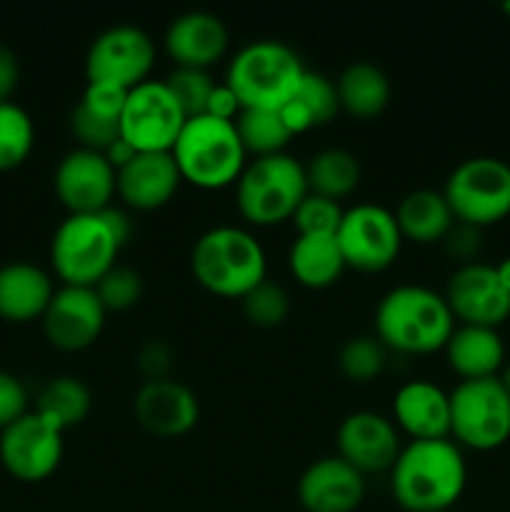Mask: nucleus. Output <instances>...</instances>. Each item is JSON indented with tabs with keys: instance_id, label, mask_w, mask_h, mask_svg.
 <instances>
[{
	"instance_id": "79ce46f5",
	"label": "nucleus",
	"mask_w": 510,
	"mask_h": 512,
	"mask_svg": "<svg viewBox=\"0 0 510 512\" xmlns=\"http://www.w3.org/2000/svg\"><path fill=\"white\" fill-rule=\"evenodd\" d=\"M240 110H243V105H240L238 95L230 90V85L228 83L215 85L213 95H210V100H208V110H205V113L215 115V118H223V120H235L240 115Z\"/></svg>"
},
{
	"instance_id": "de8ad7c7",
	"label": "nucleus",
	"mask_w": 510,
	"mask_h": 512,
	"mask_svg": "<svg viewBox=\"0 0 510 512\" xmlns=\"http://www.w3.org/2000/svg\"><path fill=\"white\" fill-rule=\"evenodd\" d=\"M500 383H503L505 393H508V395H510V363H508V365H505L503 375H500Z\"/></svg>"
},
{
	"instance_id": "c03bdc74",
	"label": "nucleus",
	"mask_w": 510,
	"mask_h": 512,
	"mask_svg": "<svg viewBox=\"0 0 510 512\" xmlns=\"http://www.w3.org/2000/svg\"><path fill=\"white\" fill-rule=\"evenodd\" d=\"M98 213L100 218L110 225V230H113V235L118 238V243H128L130 235H133V220H130V215L125 213L123 208H115V205H108V208L98 210Z\"/></svg>"
},
{
	"instance_id": "a211bd4d",
	"label": "nucleus",
	"mask_w": 510,
	"mask_h": 512,
	"mask_svg": "<svg viewBox=\"0 0 510 512\" xmlns=\"http://www.w3.org/2000/svg\"><path fill=\"white\" fill-rule=\"evenodd\" d=\"M363 495V473L340 455L313 460L298 480V500L308 512H353Z\"/></svg>"
},
{
	"instance_id": "58836bf2",
	"label": "nucleus",
	"mask_w": 510,
	"mask_h": 512,
	"mask_svg": "<svg viewBox=\"0 0 510 512\" xmlns=\"http://www.w3.org/2000/svg\"><path fill=\"white\" fill-rule=\"evenodd\" d=\"M440 243H443L445 253H448L450 258L460 260V265L475 263L478 253L483 250V228L455 218L453 223H450V228L445 230Z\"/></svg>"
},
{
	"instance_id": "ea45409f",
	"label": "nucleus",
	"mask_w": 510,
	"mask_h": 512,
	"mask_svg": "<svg viewBox=\"0 0 510 512\" xmlns=\"http://www.w3.org/2000/svg\"><path fill=\"white\" fill-rule=\"evenodd\" d=\"M25 405H28L25 385L20 383L15 375L0 370V428H8L13 420H18L20 415L28 413Z\"/></svg>"
},
{
	"instance_id": "37998d69",
	"label": "nucleus",
	"mask_w": 510,
	"mask_h": 512,
	"mask_svg": "<svg viewBox=\"0 0 510 512\" xmlns=\"http://www.w3.org/2000/svg\"><path fill=\"white\" fill-rule=\"evenodd\" d=\"M20 78V65L18 55L8 48V45H0V103L8 100V95L13 93L15 85Z\"/></svg>"
},
{
	"instance_id": "393cba45",
	"label": "nucleus",
	"mask_w": 510,
	"mask_h": 512,
	"mask_svg": "<svg viewBox=\"0 0 510 512\" xmlns=\"http://www.w3.org/2000/svg\"><path fill=\"white\" fill-rule=\"evenodd\" d=\"M290 273L308 288H328L348 268L335 233L298 235L288 253Z\"/></svg>"
},
{
	"instance_id": "c85d7f7f",
	"label": "nucleus",
	"mask_w": 510,
	"mask_h": 512,
	"mask_svg": "<svg viewBox=\"0 0 510 512\" xmlns=\"http://www.w3.org/2000/svg\"><path fill=\"white\" fill-rule=\"evenodd\" d=\"M90 408H93L90 388L75 375H55L38 390V398H35V413L43 415L58 430L83 423Z\"/></svg>"
},
{
	"instance_id": "4c0bfd02",
	"label": "nucleus",
	"mask_w": 510,
	"mask_h": 512,
	"mask_svg": "<svg viewBox=\"0 0 510 512\" xmlns=\"http://www.w3.org/2000/svg\"><path fill=\"white\" fill-rule=\"evenodd\" d=\"M345 210L340 208L338 200L325 198V195L310 193L300 200V205L293 213V223L298 228V235L308 233H338V225L343 220Z\"/></svg>"
},
{
	"instance_id": "0eeeda50",
	"label": "nucleus",
	"mask_w": 510,
	"mask_h": 512,
	"mask_svg": "<svg viewBox=\"0 0 510 512\" xmlns=\"http://www.w3.org/2000/svg\"><path fill=\"white\" fill-rule=\"evenodd\" d=\"M118 238L100 213H70L50 243V260L65 285H95L115 265Z\"/></svg>"
},
{
	"instance_id": "a18cd8bd",
	"label": "nucleus",
	"mask_w": 510,
	"mask_h": 512,
	"mask_svg": "<svg viewBox=\"0 0 510 512\" xmlns=\"http://www.w3.org/2000/svg\"><path fill=\"white\" fill-rule=\"evenodd\" d=\"M135 153H138V150H135L133 145L128 143V140L118 138V140H115L113 145H110L108 150H105V158H108V163L113 165L115 170H120V168H123L125 163H128L130 158H133Z\"/></svg>"
},
{
	"instance_id": "4468645a",
	"label": "nucleus",
	"mask_w": 510,
	"mask_h": 512,
	"mask_svg": "<svg viewBox=\"0 0 510 512\" xmlns=\"http://www.w3.org/2000/svg\"><path fill=\"white\" fill-rule=\"evenodd\" d=\"M445 300L455 318L468 325L498 328L510 315V293L500 283L495 265L465 263L453 270L445 288Z\"/></svg>"
},
{
	"instance_id": "473e14b6",
	"label": "nucleus",
	"mask_w": 510,
	"mask_h": 512,
	"mask_svg": "<svg viewBox=\"0 0 510 512\" xmlns=\"http://www.w3.org/2000/svg\"><path fill=\"white\" fill-rule=\"evenodd\" d=\"M33 120L20 105L0 103V170L15 168L33 148Z\"/></svg>"
},
{
	"instance_id": "8fccbe9b",
	"label": "nucleus",
	"mask_w": 510,
	"mask_h": 512,
	"mask_svg": "<svg viewBox=\"0 0 510 512\" xmlns=\"http://www.w3.org/2000/svg\"><path fill=\"white\" fill-rule=\"evenodd\" d=\"M438 512H450V510H438Z\"/></svg>"
},
{
	"instance_id": "1a4fd4ad",
	"label": "nucleus",
	"mask_w": 510,
	"mask_h": 512,
	"mask_svg": "<svg viewBox=\"0 0 510 512\" xmlns=\"http://www.w3.org/2000/svg\"><path fill=\"white\" fill-rule=\"evenodd\" d=\"M450 433L473 450H495L510 438V395L500 378L460 380L450 393Z\"/></svg>"
},
{
	"instance_id": "2eb2a0df",
	"label": "nucleus",
	"mask_w": 510,
	"mask_h": 512,
	"mask_svg": "<svg viewBox=\"0 0 510 512\" xmlns=\"http://www.w3.org/2000/svg\"><path fill=\"white\" fill-rule=\"evenodd\" d=\"M55 193L73 215L98 213L115 195V168L105 153L78 145L55 168Z\"/></svg>"
},
{
	"instance_id": "c9c22d12",
	"label": "nucleus",
	"mask_w": 510,
	"mask_h": 512,
	"mask_svg": "<svg viewBox=\"0 0 510 512\" xmlns=\"http://www.w3.org/2000/svg\"><path fill=\"white\" fill-rule=\"evenodd\" d=\"M243 313L250 323L260 325V328H275L288 318L290 298L278 283L265 278L263 283L243 295Z\"/></svg>"
},
{
	"instance_id": "423d86ee",
	"label": "nucleus",
	"mask_w": 510,
	"mask_h": 512,
	"mask_svg": "<svg viewBox=\"0 0 510 512\" xmlns=\"http://www.w3.org/2000/svg\"><path fill=\"white\" fill-rule=\"evenodd\" d=\"M305 195V165L288 153L250 160L235 180V203L240 215L255 225H275L293 218Z\"/></svg>"
},
{
	"instance_id": "6ab92c4d",
	"label": "nucleus",
	"mask_w": 510,
	"mask_h": 512,
	"mask_svg": "<svg viewBox=\"0 0 510 512\" xmlns=\"http://www.w3.org/2000/svg\"><path fill=\"white\" fill-rule=\"evenodd\" d=\"M138 423L160 438L183 435L198 423L200 403L193 390L173 378L145 380L133 400Z\"/></svg>"
},
{
	"instance_id": "ddd939ff",
	"label": "nucleus",
	"mask_w": 510,
	"mask_h": 512,
	"mask_svg": "<svg viewBox=\"0 0 510 512\" xmlns=\"http://www.w3.org/2000/svg\"><path fill=\"white\" fill-rule=\"evenodd\" d=\"M63 458V430L33 413H23L3 428L0 460L20 480H43Z\"/></svg>"
},
{
	"instance_id": "a878e982",
	"label": "nucleus",
	"mask_w": 510,
	"mask_h": 512,
	"mask_svg": "<svg viewBox=\"0 0 510 512\" xmlns=\"http://www.w3.org/2000/svg\"><path fill=\"white\" fill-rule=\"evenodd\" d=\"M395 220L403 238L415 240V243H435V240H443L455 215L443 190L418 188L400 198Z\"/></svg>"
},
{
	"instance_id": "2f4dec72",
	"label": "nucleus",
	"mask_w": 510,
	"mask_h": 512,
	"mask_svg": "<svg viewBox=\"0 0 510 512\" xmlns=\"http://www.w3.org/2000/svg\"><path fill=\"white\" fill-rule=\"evenodd\" d=\"M70 130H73L80 148L105 153L120 138V115L80 98L70 110Z\"/></svg>"
},
{
	"instance_id": "412c9836",
	"label": "nucleus",
	"mask_w": 510,
	"mask_h": 512,
	"mask_svg": "<svg viewBox=\"0 0 510 512\" xmlns=\"http://www.w3.org/2000/svg\"><path fill=\"white\" fill-rule=\"evenodd\" d=\"M165 50L185 68H208L228 50V28L208 10H188L170 20L165 30Z\"/></svg>"
},
{
	"instance_id": "20e7f679",
	"label": "nucleus",
	"mask_w": 510,
	"mask_h": 512,
	"mask_svg": "<svg viewBox=\"0 0 510 512\" xmlns=\"http://www.w3.org/2000/svg\"><path fill=\"white\" fill-rule=\"evenodd\" d=\"M305 65L280 40H253L233 55L225 83L243 108L280 110L295 98L305 78Z\"/></svg>"
},
{
	"instance_id": "7c9ffc66",
	"label": "nucleus",
	"mask_w": 510,
	"mask_h": 512,
	"mask_svg": "<svg viewBox=\"0 0 510 512\" xmlns=\"http://www.w3.org/2000/svg\"><path fill=\"white\" fill-rule=\"evenodd\" d=\"M235 130H238L245 153H253L255 158L283 153L288 140L293 138L280 110L268 108L240 110V115L235 118Z\"/></svg>"
},
{
	"instance_id": "b1692460",
	"label": "nucleus",
	"mask_w": 510,
	"mask_h": 512,
	"mask_svg": "<svg viewBox=\"0 0 510 512\" xmlns=\"http://www.w3.org/2000/svg\"><path fill=\"white\" fill-rule=\"evenodd\" d=\"M55 288L43 268L15 260L0 268V315L8 320H30L43 315Z\"/></svg>"
},
{
	"instance_id": "9d476101",
	"label": "nucleus",
	"mask_w": 510,
	"mask_h": 512,
	"mask_svg": "<svg viewBox=\"0 0 510 512\" xmlns=\"http://www.w3.org/2000/svg\"><path fill=\"white\" fill-rule=\"evenodd\" d=\"M155 63V45L143 28L118 23L98 33L85 55L88 83L115 85L130 90L148 80Z\"/></svg>"
},
{
	"instance_id": "f3484780",
	"label": "nucleus",
	"mask_w": 510,
	"mask_h": 512,
	"mask_svg": "<svg viewBox=\"0 0 510 512\" xmlns=\"http://www.w3.org/2000/svg\"><path fill=\"white\" fill-rule=\"evenodd\" d=\"M400 448L403 445L393 420L373 410H355L345 415L338 428V455L360 473L390 470Z\"/></svg>"
},
{
	"instance_id": "a19ab883",
	"label": "nucleus",
	"mask_w": 510,
	"mask_h": 512,
	"mask_svg": "<svg viewBox=\"0 0 510 512\" xmlns=\"http://www.w3.org/2000/svg\"><path fill=\"white\" fill-rule=\"evenodd\" d=\"M138 368L143 370V375L148 380L168 378L170 368V350L168 345L160 343V340H148L145 345H140L138 350Z\"/></svg>"
},
{
	"instance_id": "7ed1b4c3",
	"label": "nucleus",
	"mask_w": 510,
	"mask_h": 512,
	"mask_svg": "<svg viewBox=\"0 0 510 512\" xmlns=\"http://www.w3.org/2000/svg\"><path fill=\"white\" fill-rule=\"evenodd\" d=\"M190 268L210 293L243 298L265 280V250L253 233L238 225H215L193 245Z\"/></svg>"
},
{
	"instance_id": "72a5a7b5",
	"label": "nucleus",
	"mask_w": 510,
	"mask_h": 512,
	"mask_svg": "<svg viewBox=\"0 0 510 512\" xmlns=\"http://www.w3.org/2000/svg\"><path fill=\"white\" fill-rule=\"evenodd\" d=\"M388 348L378 335H353L343 343L338 353L340 370L355 383H365L383 373Z\"/></svg>"
},
{
	"instance_id": "e433bc0d",
	"label": "nucleus",
	"mask_w": 510,
	"mask_h": 512,
	"mask_svg": "<svg viewBox=\"0 0 510 512\" xmlns=\"http://www.w3.org/2000/svg\"><path fill=\"white\" fill-rule=\"evenodd\" d=\"M93 288L105 310H128L143 295V278L135 268L115 263Z\"/></svg>"
},
{
	"instance_id": "f704fd0d",
	"label": "nucleus",
	"mask_w": 510,
	"mask_h": 512,
	"mask_svg": "<svg viewBox=\"0 0 510 512\" xmlns=\"http://www.w3.org/2000/svg\"><path fill=\"white\" fill-rule=\"evenodd\" d=\"M163 80L183 108L185 118H195V115H203L208 110V100L215 90L208 70L175 65V70H170Z\"/></svg>"
},
{
	"instance_id": "4be33fe9",
	"label": "nucleus",
	"mask_w": 510,
	"mask_h": 512,
	"mask_svg": "<svg viewBox=\"0 0 510 512\" xmlns=\"http://www.w3.org/2000/svg\"><path fill=\"white\" fill-rule=\"evenodd\" d=\"M393 413L400 428L413 440H438L450 433V393L430 380H410L393 398Z\"/></svg>"
},
{
	"instance_id": "dca6fc26",
	"label": "nucleus",
	"mask_w": 510,
	"mask_h": 512,
	"mask_svg": "<svg viewBox=\"0 0 510 512\" xmlns=\"http://www.w3.org/2000/svg\"><path fill=\"white\" fill-rule=\"evenodd\" d=\"M105 315L108 310L93 285H63L45 308L43 328L55 348L80 350L98 340Z\"/></svg>"
},
{
	"instance_id": "f8f14e48",
	"label": "nucleus",
	"mask_w": 510,
	"mask_h": 512,
	"mask_svg": "<svg viewBox=\"0 0 510 512\" xmlns=\"http://www.w3.org/2000/svg\"><path fill=\"white\" fill-rule=\"evenodd\" d=\"M338 243L345 265L363 273H378L388 268L400 253L403 233L395 213L378 203H358L343 213L338 225Z\"/></svg>"
},
{
	"instance_id": "c756f323",
	"label": "nucleus",
	"mask_w": 510,
	"mask_h": 512,
	"mask_svg": "<svg viewBox=\"0 0 510 512\" xmlns=\"http://www.w3.org/2000/svg\"><path fill=\"white\" fill-rule=\"evenodd\" d=\"M305 180L310 193L325 195V198H345L353 193L360 183V163L350 150L325 148L315 153L305 165Z\"/></svg>"
},
{
	"instance_id": "39448f33",
	"label": "nucleus",
	"mask_w": 510,
	"mask_h": 512,
	"mask_svg": "<svg viewBox=\"0 0 510 512\" xmlns=\"http://www.w3.org/2000/svg\"><path fill=\"white\" fill-rule=\"evenodd\" d=\"M170 153L183 180L208 190L235 183L243 173L248 155L235 130V120L215 118L208 113L185 120Z\"/></svg>"
},
{
	"instance_id": "09e8293b",
	"label": "nucleus",
	"mask_w": 510,
	"mask_h": 512,
	"mask_svg": "<svg viewBox=\"0 0 510 512\" xmlns=\"http://www.w3.org/2000/svg\"><path fill=\"white\" fill-rule=\"evenodd\" d=\"M503 8H505V13H508V15H510V3H505V5H503Z\"/></svg>"
},
{
	"instance_id": "aec40b11",
	"label": "nucleus",
	"mask_w": 510,
	"mask_h": 512,
	"mask_svg": "<svg viewBox=\"0 0 510 512\" xmlns=\"http://www.w3.org/2000/svg\"><path fill=\"white\" fill-rule=\"evenodd\" d=\"M180 175L170 150H138L120 170H115V193L135 210H155L178 190Z\"/></svg>"
},
{
	"instance_id": "9b49d317",
	"label": "nucleus",
	"mask_w": 510,
	"mask_h": 512,
	"mask_svg": "<svg viewBox=\"0 0 510 512\" xmlns=\"http://www.w3.org/2000/svg\"><path fill=\"white\" fill-rule=\"evenodd\" d=\"M185 120L188 118L165 80L148 78L128 90L120 138L128 140L135 150H173Z\"/></svg>"
},
{
	"instance_id": "5701e85b",
	"label": "nucleus",
	"mask_w": 510,
	"mask_h": 512,
	"mask_svg": "<svg viewBox=\"0 0 510 512\" xmlns=\"http://www.w3.org/2000/svg\"><path fill=\"white\" fill-rule=\"evenodd\" d=\"M445 358L463 380L495 378L505 360V345L498 328L458 325L445 343Z\"/></svg>"
},
{
	"instance_id": "cd10ccee",
	"label": "nucleus",
	"mask_w": 510,
	"mask_h": 512,
	"mask_svg": "<svg viewBox=\"0 0 510 512\" xmlns=\"http://www.w3.org/2000/svg\"><path fill=\"white\" fill-rule=\"evenodd\" d=\"M338 110L340 100L333 80L325 78L323 73L308 70L303 83H300L298 93H295V98L280 108V115H283L290 133L298 135L315 128V125H325L328 120L335 118Z\"/></svg>"
},
{
	"instance_id": "f257e3e1",
	"label": "nucleus",
	"mask_w": 510,
	"mask_h": 512,
	"mask_svg": "<svg viewBox=\"0 0 510 512\" xmlns=\"http://www.w3.org/2000/svg\"><path fill=\"white\" fill-rule=\"evenodd\" d=\"M465 483V458L448 438L410 440L390 468L395 503L408 512L450 510L463 495Z\"/></svg>"
},
{
	"instance_id": "bb28decb",
	"label": "nucleus",
	"mask_w": 510,
	"mask_h": 512,
	"mask_svg": "<svg viewBox=\"0 0 510 512\" xmlns=\"http://www.w3.org/2000/svg\"><path fill=\"white\" fill-rule=\"evenodd\" d=\"M340 108L348 110L355 118H375L383 113L390 100V80L375 63L355 60L345 65L340 78L335 80Z\"/></svg>"
},
{
	"instance_id": "49530a36",
	"label": "nucleus",
	"mask_w": 510,
	"mask_h": 512,
	"mask_svg": "<svg viewBox=\"0 0 510 512\" xmlns=\"http://www.w3.org/2000/svg\"><path fill=\"white\" fill-rule=\"evenodd\" d=\"M495 273H498L500 283H503L505 290H508V293H510V258L500 260V263L495 265Z\"/></svg>"
},
{
	"instance_id": "6e6552de",
	"label": "nucleus",
	"mask_w": 510,
	"mask_h": 512,
	"mask_svg": "<svg viewBox=\"0 0 510 512\" xmlns=\"http://www.w3.org/2000/svg\"><path fill=\"white\" fill-rule=\"evenodd\" d=\"M445 200L458 220L470 225H493L510 215V165L493 155L463 160L448 175Z\"/></svg>"
},
{
	"instance_id": "f03ea898",
	"label": "nucleus",
	"mask_w": 510,
	"mask_h": 512,
	"mask_svg": "<svg viewBox=\"0 0 510 512\" xmlns=\"http://www.w3.org/2000/svg\"><path fill=\"white\" fill-rule=\"evenodd\" d=\"M455 315L445 295L425 285H395L375 308V333L385 348L400 353H433L445 348Z\"/></svg>"
}]
</instances>
